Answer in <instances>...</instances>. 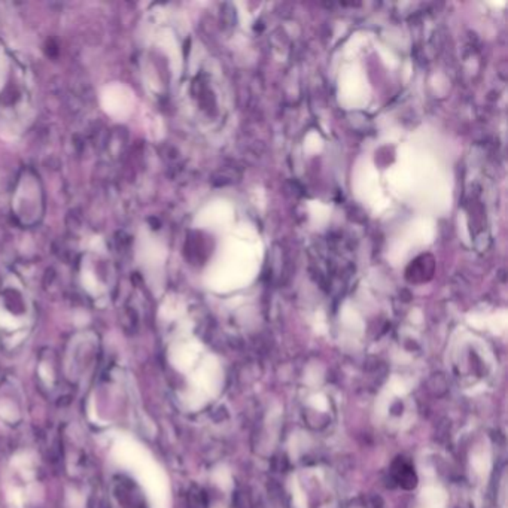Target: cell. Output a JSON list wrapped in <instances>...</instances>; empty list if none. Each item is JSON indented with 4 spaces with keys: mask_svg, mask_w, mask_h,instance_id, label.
<instances>
[{
    "mask_svg": "<svg viewBox=\"0 0 508 508\" xmlns=\"http://www.w3.org/2000/svg\"><path fill=\"white\" fill-rule=\"evenodd\" d=\"M30 75L26 65L6 46H0V118L18 126L30 109Z\"/></svg>",
    "mask_w": 508,
    "mask_h": 508,
    "instance_id": "cell-1",
    "label": "cell"
},
{
    "mask_svg": "<svg viewBox=\"0 0 508 508\" xmlns=\"http://www.w3.org/2000/svg\"><path fill=\"white\" fill-rule=\"evenodd\" d=\"M392 477L405 491H412L418 486V475L414 473L413 465L404 458H398L392 464Z\"/></svg>",
    "mask_w": 508,
    "mask_h": 508,
    "instance_id": "cell-2",
    "label": "cell"
}]
</instances>
